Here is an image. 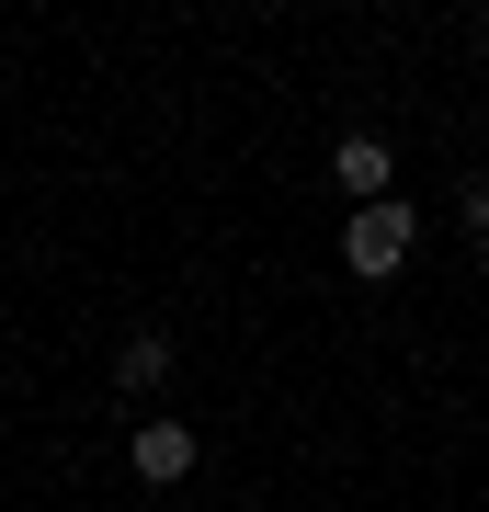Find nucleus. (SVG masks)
<instances>
[{
    "instance_id": "obj_5",
    "label": "nucleus",
    "mask_w": 489,
    "mask_h": 512,
    "mask_svg": "<svg viewBox=\"0 0 489 512\" xmlns=\"http://www.w3.org/2000/svg\"><path fill=\"white\" fill-rule=\"evenodd\" d=\"M455 228H467V251L489 262V183H467V194H455Z\"/></svg>"
},
{
    "instance_id": "obj_4",
    "label": "nucleus",
    "mask_w": 489,
    "mask_h": 512,
    "mask_svg": "<svg viewBox=\"0 0 489 512\" xmlns=\"http://www.w3.org/2000/svg\"><path fill=\"white\" fill-rule=\"evenodd\" d=\"M171 387V330H126L114 342V399H160Z\"/></svg>"
},
{
    "instance_id": "obj_2",
    "label": "nucleus",
    "mask_w": 489,
    "mask_h": 512,
    "mask_svg": "<svg viewBox=\"0 0 489 512\" xmlns=\"http://www.w3.org/2000/svg\"><path fill=\"white\" fill-rule=\"evenodd\" d=\"M126 467L148 478V490H182V478H194V421H137V433H126Z\"/></svg>"
},
{
    "instance_id": "obj_1",
    "label": "nucleus",
    "mask_w": 489,
    "mask_h": 512,
    "mask_svg": "<svg viewBox=\"0 0 489 512\" xmlns=\"http://www.w3.org/2000/svg\"><path fill=\"white\" fill-rule=\"evenodd\" d=\"M410 251H421V217H410V194H387V205H353V228H342V262H353L364 285L410 274Z\"/></svg>"
},
{
    "instance_id": "obj_3",
    "label": "nucleus",
    "mask_w": 489,
    "mask_h": 512,
    "mask_svg": "<svg viewBox=\"0 0 489 512\" xmlns=\"http://www.w3.org/2000/svg\"><path fill=\"white\" fill-rule=\"evenodd\" d=\"M330 183H342L353 205H387V194H399V160H387V137H342V148H330Z\"/></svg>"
}]
</instances>
